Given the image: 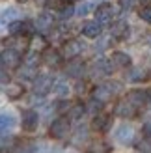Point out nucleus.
<instances>
[{
    "label": "nucleus",
    "instance_id": "nucleus-1",
    "mask_svg": "<svg viewBox=\"0 0 151 153\" xmlns=\"http://www.w3.org/2000/svg\"><path fill=\"white\" fill-rule=\"evenodd\" d=\"M69 131H71V123H69V118H58V120H54L50 123V127H49V133H50V136L52 138H56V140H62V138H65L67 134H69Z\"/></svg>",
    "mask_w": 151,
    "mask_h": 153
},
{
    "label": "nucleus",
    "instance_id": "nucleus-2",
    "mask_svg": "<svg viewBox=\"0 0 151 153\" xmlns=\"http://www.w3.org/2000/svg\"><path fill=\"white\" fill-rule=\"evenodd\" d=\"M0 64L2 67L6 69H17L21 65V54L17 49H6L2 51V54H0Z\"/></svg>",
    "mask_w": 151,
    "mask_h": 153
},
{
    "label": "nucleus",
    "instance_id": "nucleus-3",
    "mask_svg": "<svg viewBox=\"0 0 151 153\" xmlns=\"http://www.w3.org/2000/svg\"><path fill=\"white\" fill-rule=\"evenodd\" d=\"M52 88H54V80L50 75H37L34 79V91L37 95H45Z\"/></svg>",
    "mask_w": 151,
    "mask_h": 153
},
{
    "label": "nucleus",
    "instance_id": "nucleus-4",
    "mask_svg": "<svg viewBox=\"0 0 151 153\" xmlns=\"http://www.w3.org/2000/svg\"><path fill=\"white\" fill-rule=\"evenodd\" d=\"M37 123H39V116H37L36 110H24L22 112V120H21V125L24 131L32 133L37 129Z\"/></svg>",
    "mask_w": 151,
    "mask_h": 153
},
{
    "label": "nucleus",
    "instance_id": "nucleus-5",
    "mask_svg": "<svg viewBox=\"0 0 151 153\" xmlns=\"http://www.w3.org/2000/svg\"><path fill=\"white\" fill-rule=\"evenodd\" d=\"M116 140L119 142V144H123V146H127V144H131L132 142V138H134V129L131 127V125H127V123H123V125H119L118 129H116Z\"/></svg>",
    "mask_w": 151,
    "mask_h": 153
},
{
    "label": "nucleus",
    "instance_id": "nucleus-6",
    "mask_svg": "<svg viewBox=\"0 0 151 153\" xmlns=\"http://www.w3.org/2000/svg\"><path fill=\"white\" fill-rule=\"evenodd\" d=\"M116 116H119V118H132L134 114H136V106H134L129 99H125V101H119L118 105H116Z\"/></svg>",
    "mask_w": 151,
    "mask_h": 153
},
{
    "label": "nucleus",
    "instance_id": "nucleus-7",
    "mask_svg": "<svg viewBox=\"0 0 151 153\" xmlns=\"http://www.w3.org/2000/svg\"><path fill=\"white\" fill-rule=\"evenodd\" d=\"M112 17H114V10H112L110 4H103L97 7L95 11V21L101 22V25H108V22H112Z\"/></svg>",
    "mask_w": 151,
    "mask_h": 153
},
{
    "label": "nucleus",
    "instance_id": "nucleus-8",
    "mask_svg": "<svg viewBox=\"0 0 151 153\" xmlns=\"http://www.w3.org/2000/svg\"><path fill=\"white\" fill-rule=\"evenodd\" d=\"M17 123V120H15V114L11 110H2L0 112V133H7L11 131Z\"/></svg>",
    "mask_w": 151,
    "mask_h": 153
},
{
    "label": "nucleus",
    "instance_id": "nucleus-9",
    "mask_svg": "<svg viewBox=\"0 0 151 153\" xmlns=\"http://www.w3.org/2000/svg\"><path fill=\"white\" fill-rule=\"evenodd\" d=\"M92 127L95 131H99V133H107L112 127V118L107 116V114H95V118L92 121Z\"/></svg>",
    "mask_w": 151,
    "mask_h": 153
},
{
    "label": "nucleus",
    "instance_id": "nucleus-10",
    "mask_svg": "<svg viewBox=\"0 0 151 153\" xmlns=\"http://www.w3.org/2000/svg\"><path fill=\"white\" fill-rule=\"evenodd\" d=\"M82 49H84V45H82L80 41L71 39V41H67L64 45V56L69 58V60H73V58H77L80 52H82Z\"/></svg>",
    "mask_w": 151,
    "mask_h": 153
},
{
    "label": "nucleus",
    "instance_id": "nucleus-11",
    "mask_svg": "<svg viewBox=\"0 0 151 153\" xmlns=\"http://www.w3.org/2000/svg\"><path fill=\"white\" fill-rule=\"evenodd\" d=\"M112 65L114 64L108 62V60H97L92 67V75L93 76H107L112 73Z\"/></svg>",
    "mask_w": 151,
    "mask_h": 153
},
{
    "label": "nucleus",
    "instance_id": "nucleus-12",
    "mask_svg": "<svg viewBox=\"0 0 151 153\" xmlns=\"http://www.w3.org/2000/svg\"><path fill=\"white\" fill-rule=\"evenodd\" d=\"M84 71H86V65H84V62H80V60H71L69 64H67V67H65V73L69 75V76H73V79H78V76H82L84 75Z\"/></svg>",
    "mask_w": 151,
    "mask_h": 153
},
{
    "label": "nucleus",
    "instance_id": "nucleus-13",
    "mask_svg": "<svg viewBox=\"0 0 151 153\" xmlns=\"http://www.w3.org/2000/svg\"><path fill=\"white\" fill-rule=\"evenodd\" d=\"M127 99L136 106H142L146 101H149V94L147 91H144V90H132V91H129V95H127Z\"/></svg>",
    "mask_w": 151,
    "mask_h": 153
},
{
    "label": "nucleus",
    "instance_id": "nucleus-14",
    "mask_svg": "<svg viewBox=\"0 0 151 153\" xmlns=\"http://www.w3.org/2000/svg\"><path fill=\"white\" fill-rule=\"evenodd\" d=\"M43 60H45V64H47V65L58 67L60 64H62V54H60L58 51H54V49H47V51H45V54H43Z\"/></svg>",
    "mask_w": 151,
    "mask_h": 153
},
{
    "label": "nucleus",
    "instance_id": "nucleus-15",
    "mask_svg": "<svg viewBox=\"0 0 151 153\" xmlns=\"http://www.w3.org/2000/svg\"><path fill=\"white\" fill-rule=\"evenodd\" d=\"M112 64L114 67H129L131 65V56L127 54V52H121V51H116L114 54H112Z\"/></svg>",
    "mask_w": 151,
    "mask_h": 153
},
{
    "label": "nucleus",
    "instance_id": "nucleus-16",
    "mask_svg": "<svg viewBox=\"0 0 151 153\" xmlns=\"http://www.w3.org/2000/svg\"><path fill=\"white\" fill-rule=\"evenodd\" d=\"M101 22H97V21H92V22H86L84 28H82V34H84L86 37H99L101 36Z\"/></svg>",
    "mask_w": 151,
    "mask_h": 153
},
{
    "label": "nucleus",
    "instance_id": "nucleus-17",
    "mask_svg": "<svg viewBox=\"0 0 151 153\" xmlns=\"http://www.w3.org/2000/svg\"><path fill=\"white\" fill-rule=\"evenodd\" d=\"M112 36L116 39H125L129 36V25L125 21H118L116 25H112Z\"/></svg>",
    "mask_w": 151,
    "mask_h": 153
},
{
    "label": "nucleus",
    "instance_id": "nucleus-18",
    "mask_svg": "<svg viewBox=\"0 0 151 153\" xmlns=\"http://www.w3.org/2000/svg\"><path fill=\"white\" fill-rule=\"evenodd\" d=\"M36 28L39 32H47L49 28H52V15L50 13H41L36 21Z\"/></svg>",
    "mask_w": 151,
    "mask_h": 153
},
{
    "label": "nucleus",
    "instance_id": "nucleus-19",
    "mask_svg": "<svg viewBox=\"0 0 151 153\" xmlns=\"http://www.w3.org/2000/svg\"><path fill=\"white\" fill-rule=\"evenodd\" d=\"M112 95H114V94L110 91V88L107 86V84H103V86H97V88L93 90V97L99 99V101H103V103H107Z\"/></svg>",
    "mask_w": 151,
    "mask_h": 153
},
{
    "label": "nucleus",
    "instance_id": "nucleus-20",
    "mask_svg": "<svg viewBox=\"0 0 151 153\" xmlns=\"http://www.w3.org/2000/svg\"><path fill=\"white\" fill-rule=\"evenodd\" d=\"M84 112H86V106L77 103V105H73L71 108L67 110V118H69V120H80L82 116H84Z\"/></svg>",
    "mask_w": 151,
    "mask_h": 153
},
{
    "label": "nucleus",
    "instance_id": "nucleus-21",
    "mask_svg": "<svg viewBox=\"0 0 151 153\" xmlns=\"http://www.w3.org/2000/svg\"><path fill=\"white\" fill-rule=\"evenodd\" d=\"M22 86L21 84H7V88H6V94H7V97L10 99H19V97H22Z\"/></svg>",
    "mask_w": 151,
    "mask_h": 153
},
{
    "label": "nucleus",
    "instance_id": "nucleus-22",
    "mask_svg": "<svg viewBox=\"0 0 151 153\" xmlns=\"http://www.w3.org/2000/svg\"><path fill=\"white\" fill-rule=\"evenodd\" d=\"M127 79H129L131 82H140L146 79V71L140 69V67H134V69H131L129 73H127Z\"/></svg>",
    "mask_w": 151,
    "mask_h": 153
},
{
    "label": "nucleus",
    "instance_id": "nucleus-23",
    "mask_svg": "<svg viewBox=\"0 0 151 153\" xmlns=\"http://www.w3.org/2000/svg\"><path fill=\"white\" fill-rule=\"evenodd\" d=\"M39 52L37 51H30L28 54L24 56V64L26 65H32V67H37V64H39Z\"/></svg>",
    "mask_w": 151,
    "mask_h": 153
},
{
    "label": "nucleus",
    "instance_id": "nucleus-24",
    "mask_svg": "<svg viewBox=\"0 0 151 153\" xmlns=\"http://www.w3.org/2000/svg\"><path fill=\"white\" fill-rule=\"evenodd\" d=\"M19 76L21 79H36V67H32V65H26L24 64V67L22 69H19Z\"/></svg>",
    "mask_w": 151,
    "mask_h": 153
},
{
    "label": "nucleus",
    "instance_id": "nucleus-25",
    "mask_svg": "<svg viewBox=\"0 0 151 153\" xmlns=\"http://www.w3.org/2000/svg\"><path fill=\"white\" fill-rule=\"evenodd\" d=\"M54 91H56L60 97H67V94H69V86H67V82L58 80V82L54 84Z\"/></svg>",
    "mask_w": 151,
    "mask_h": 153
},
{
    "label": "nucleus",
    "instance_id": "nucleus-26",
    "mask_svg": "<svg viewBox=\"0 0 151 153\" xmlns=\"http://www.w3.org/2000/svg\"><path fill=\"white\" fill-rule=\"evenodd\" d=\"M103 101H99V99H95V97H92V101L88 103V106H86V110L88 112H93V114H97V112H101V108H103Z\"/></svg>",
    "mask_w": 151,
    "mask_h": 153
},
{
    "label": "nucleus",
    "instance_id": "nucleus-27",
    "mask_svg": "<svg viewBox=\"0 0 151 153\" xmlns=\"http://www.w3.org/2000/svg\"><path fill=\"white\" fill-rule=\"evenodd\" d=\"M136 149L142 153H151V138H144V140L136 142Z\"/></svg>",
    "mask_w": 151,
    "mask_h": 153
},
{
    "label": "nucleus",
    "instance_id": "nucleus-28",
    "mask_svg": "<svg viewBox=\"0 0 151 153\" xmlns=\"http://www.w3.org/2000/svg\"><path fill=\"white\" fill-rule=\"evenodd\" d=\"M73 13H77V10H75L71 4H67V6H62V7H60V17H62V19H69Z\"/></svg>",
    "mask_w": 151,
    "mask_h": 153
},
{
    "label": "nucleus",
    "instance_id": "nucleus-29",
    "mask_svg": "<svg viewBox=\"0 0 151 153\" xmlns=\"http://www.w3.org/2000/svg\"><path fill=\"white\" fill-rule=\"evenodd\" d=\"M13 153H36L34 151V144H19Z\"/></svg>",
    "mask_w": 151,
    "mask_h": 153
},
{
    "label": "nucleus",
    "instance_id": "nucleus-30",
    "mask_svg": "<svg viewBox=\"0 0 151 153\" xmlns=\"http://www.w3.org/2000/svg\"><path fill=\"white\" fill-rule=\"evenodd\" d=\"M140 19L142 21H144V22H147V25H151V7H142V10H140Z\"/></svg>",
    "mask_w": 151,
    "mask_h": 153
},
{
    "label": "nucleus",
    "instance_id": "nucleus-31",
    "mask_svg": "<svg viewBox=\"0 0 151 153\" xmlns=\"http://www.w3.org/2000/svg\"><path fill=\"white\" fill-rule=\"evenodd\" d=\"M90 11H92V4H90V2H86V4H82V6L78 7V10H77V13L80 15V17H84V15H88Z\"/></svg>",
    "mask_w": 151,
    "mask_h": 153
},
{
    "label": "nucleus",
    "instance_id": "nucleus-32",
    "mask_svg": "<svg viewBox=\"0 0 151 153\" xmlns=\"http://www.w3.org/2000/svg\"><path fill=\"white\" fill-rule=\"evenodd\" d=\"M138 0H119V6L123 7V10H132L134 6H136Z\"/></svg>",
    "mask_w": 151,
    "mask_h": 153
},
{
    "label": "nucleus",
    "instance_id": "nucleus-33",
    "mask_svg": "<svg viewBox=\"0 0 151 153\" xmlns=\"http://www.w3.org/2000/svg\"><path fill=\"white\" fill-rule=\"evenodd\" d=\"M80 138H82V140H86V138H88V131H86L84 127H80L78 131H77V136H75V142H80Z\"/></svg>",
    "mask_w": 151,
    "mask_h": 153
},
{
    "label": "nucleus",
    "instance_id": "nucleus-34",
    "mask_svg": "<svg viewBox=\"0 0 151 153\" xmlns=\"http://www.w3.org/2000/svg\"><path fill=\"white\" fill-rule=\"evenodd\" d=\"M0 82H7V73H6V67H0Z\"/></svg>",
    "mask_w": 151,
    "mask_h": 153
},
{
    "label": "nucleus",
    "instance_id": "nucleus-35",
    "mask_svg": "<svg viewBox=\"0 0 151 153\" xmlns=\"http://www.w3.org/2000/svg\"><path fill=\"white\" fill-rule=\"evenodd\" d=\"M144 133H146L147 136H151V125H146V127H144Z\"/></svg>",
    "mask_w": 151,
    "mask_h": 153
},
{
    "label": "nucleus",
    "instance_id": "nucleus-36",
    "mask_svg": "<svg viewBox=\"0 0 151 153\" xmlns=\"http://www.w3.org/2000/svg\"><path fill=\"white\" fill-rule=\"evenodd\" d=\"M140 2H142V4H144V6H147V4L151 2V0H140Z\"/></svg>",
    "mask_w": 151,
    "mask_h": 153
},
{
    "label": "nucleus",
    "instance_id": "nucleus-37",
    "mask_svg": "<svg viewBox=\"0 0 151 153\" xmlns=\"http://www.w3.org/2000/svg\"><path fill=\"white\" fill-rule=\"evenodd\" d=\"M149 103H151V94H149Z\"/></svg>",
    "mask_w": 151,
    "mask_h": 153
},
{
    "label": "nucleus",
    "instance_id": "nucleus-38",
    "mask_svg": "<svg viewBox=\"0 0 151 153\" xmlns=\"http://www.w3.org/2000/svg\"><path fill=\"white\" fill-rule=\"evenodd\" d=\"M19 2H26V0H19Z\"/></svg>",
    "mask_w": 151,
    "mask_h": 153
},
{
    "label": "nucleus",
    "instance_id": "nucleus-39",
    "mask_svg": "<svg viewBox=\"0 0 151 153\" xmlns=\"http://www.w3.org/2000/svg\"><path fill=\"white\" fill-rule=\"evenodd\" d=\"M0 153H2V148H0Z\"/></svg>",
    "mask_w": 151,
    "mask_h": 153
}]
</instances>
